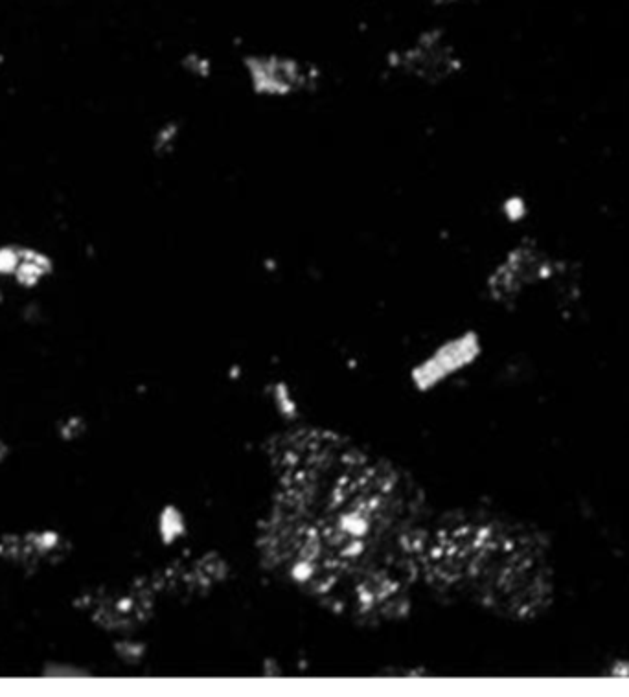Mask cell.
Returning <instances> with one entry per match:
<instances>
[{
    "label": "cell",
    "instance_id": "cell-3",
    "mask_svg": "<svg viewBox=\"0 0 629 697\" xmlns=\"http://www.w3.org/2000/svg\"><path fill=\"white\" fill-rule=\"evenodd\" d=\"M252 89L267 98H287L306 91L315 81L311 67L284 56H252L245 59Z\"/></svg>",
    "mask_w": 629,
    "mask_h": 697
},
{
    "label": "cell",
    "instance_id": "cell-1",
    "mask_svg": "<svg viewBox=\"0 0 629 697\" xmlns=\"http://www.w3.org/2000/svg\"><path fill=\"white\" fill-rule=\"evenodd\" d=\"M267 545L271 560L346 611H383L407 587L416 532L387 466L332 436L298 435L282 447Z\"/></svg>",
    "mask_w": 629,
    "mask_h": 697
},
{
    "label": "cell",
    "instance_id": "cell-8",
    "mask_svg": "<svg viewBox=\"0 0 629 697\" xmlns=\"http://www.w3.org/2000/svg\"><path fill=\"white\" fill-rule=\"evenodd\" d=\"M85 429H87V425H85L81 416H69V418H65L63 422L59 423V435L67 442L78 440L85 433Z\"/></svg>",
    "mask_w": 629,
    "mask_h": 697
},
{
    "label": "cell",
    "instance_id": "cell-4",
    "mask_svg": "<svg viewBox=\"0 0 629 697\" xmlns=\"http://www.w3.org/2000/svg\"><path fill=\"white\" fill-rule=\"evenodd\" d=\"M392 65L403 74L427 83L447 80L460 69L455 48L440 32L422 35L414 45L400 52Z\"/></svg>",
    "mask_w": 629,
    "mask_h": 697
},
{
    "label": "cell",
    "instance_id": "cell-7",
    "mask_svg": "<svg viewBox=\"0 0 629 697\" xmlns=\"http://www.w3.org/2000/svg\"><path fill=\"white\" fill-rule=\"evenodd\" d=\"M52 273V260L26 247H0V276H12L17 284L34 287Z\"/></svg>",
    "mask_w": 629,
    "mask_h": 697
},
{
    "label": "cell",
    "instance_id": "cell-11",
    "mask_svg": "<svg viewBox=\"0 0 629 697\" xmlns=\"http://www.w3.org/2000/svg\"><path fill=\"white\" fill-rule=\"evenodd\" d=\"M0 302H2V289H0Z\"/></svg>",
    "mask_w": 629,
    "mask_h": 697
},
{
    "label": "cell",
    "instance_id": "cell-6",
    "mask_svg": "<svg viewBox=\"0 0 629 697\" xmlns=\"http://www.w3.org/2000/svg\"><path fill=\"white\" fill-rule=\"evenodd\" d=\"M65 550V539L54 530L8 534L0 539V560L23 569H34L43 561H58Z\"/></svg>",
    "mask_w": 629,
    "mask_h": 697
},
{
    "label": "cell",
    "instance_id": "cell-10",
    "mask_svg": "<svg viewBox=\"0 0 629 697\" xmlns=\"http://www.w3.org/2000/svg\"><path fill=\"white\" fill-rule=\"evenodd\" d=\"M8 453H10V449H8V444L2 440V436H0V462L4 460V458L8 457Z\"/></svg>",
    "mask_w": 629,
    "mask_h": 697
},
{
    "label": "cell",
    "instance_id": "cell-9",
    "mask_svg": "<svg viewBox=\"0 0 629 697\" xmlns=\"http://www.w3.org/2000/svg\"><path fill=\"white\" fill-rule=\"evenodd\" d=\"M177 138V129L172 126H166L159 133L157 137V142H155V148L159 151H164V149L172 148L173 140Z\"/></svg>",
    "mask_w": 629,
    "mask_h": 697
},
{
    "label": "cell",
    "instance_id": "cell-2",
    "mask_svg": "<svg viewBox=\"0 0 629 697\" xmlns=\"http://www.w3.org/2000/svg\"><path fill=\"white\" fill-rule=\"evenodd\" d=\"M416 567L429 582L515 618L538 615L552 595L549 558L536 534L501 521L464 517L416 534Z\"/></svg>",
    "mask_w": 629,
    "mask_h": 697
},
{
    "label": "cell",
    "instance_id": "cell-5",
    "mask_svg": "<svg viewBox=\"0 0 629 697\" xmlns=\"http://www.w3.org/2000/svg\"><path fill=\"white\" fill-rule=\"evenodd\" d=\"M550 275V263L541 252L523 245L510 252L495 269L490 287L497 298H512L523 287Z\"/></svg>",
    "mask_w": 629,
    "mask_h": 697
}]
</instances>
